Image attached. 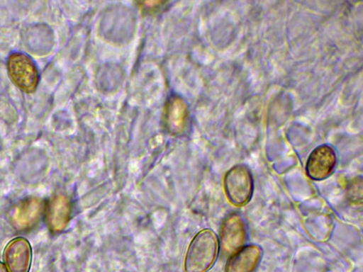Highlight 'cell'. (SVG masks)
I'll return each mask as SVG.
<instances>
[{
  "mask_svg": "<svg viewBox=\"0 0 363 272\" xmlns=\"http://www.w3.org/2000/svg\"><path fill=\"white\" fill-rule=\"evenodd\" d=\"M0 272H5V270L1 264H0Z\"/></svg>",
  "mask_w": 363,
  "mask_h": 272,
  "instance_id": "cell-9",
  "label": "cell"
},
{
  "mask_svg": "<svg viewBox=\"0 0 363 272\" xmlns=\"http://www.w3.org/2000/svg\"><path fill=\"white\" fill-rule=\"evenodd\" d=\"M335 163L336 156L334 149L326 144L318 146L308 158L306 174L313 180H323L332 173Z\"/></svg>",
  "mask_w": 363,
  "mask_h": 272,
  "instance_id": "cell-4",
  "label": "cell"
},
{
  "mask_svg": "<svg viewBox=\"0 0 363 272\" xmlns=\"http://www.w3.org/2000/svg\"><path fill=\"white\" fill-rule=\"evenodd\" d=\"M224 188L232 204L241 206L247 203L253 191V180L249 169L241 164L231 168L225 176Z\"/></svg>",
  "mask_w": 363,
  "mask_h": 272,
  "instance_id": "cell-2",
  "label": "cell"
},
{
  "mask_svg": "<svg viewBox=\"0 0 363 272\" xmlns=\"http://www.w3.org/2000/svg\"><path fill=\"white\" fill-rule=\"evenodd\" d=\"M166 124L172 133L184 131L187 121V108L185 103L179 98L172 99L166 108Z\"/></svg>",
  "mask_w": 363,
  "mask_h": 272,
  "instance_id": "cell-7",
  "label": "cell"
},
{
  "mask_svg": "<svg viewBox=\"0 0 363 272\" xmlns=\"http://www.w3.org/2000/svg\"><path fill=\"white\" fill-rule=\"evenodd\" d=\"M8 67L12 80L22 90L30 93L35 89L38 74L29 57L21 53L12 54L8 61Z\"/></svg>",
  "mask_w": 363,
  "mask_h": 272,
  "instance_id": "cell-3",
  "label": "cell"
},
{
  "mask_svg": "<svg viewBox=\"0 0 363 272\" xmlns=\"http://www.w3.org/2000/svg\"><path fill=\"white\" fill-rule=\"evenodd\" d=\"M261 256L259 246L251 244L242 247L229 259L225 272H254Z\"/></svg>",
  "mask_w": 363,
  "mask_h": 272,
  "instance_id": "cell-6",
  "label": "cell"
},
{
  "mask_svg": "<svg viewBox=\"0 0 363 272\" xmlns=\"http://www.w3.org/2000/svg\"><path fill=\"white\" fill-rule=\"evenodd\" d=\"M362 186L361 180H356L354 182L351 183L349 190V195L352 201H357V199L362 200V188L358 190V188H362Z\"/></svg>",
  "mask_w": 363,
  "mask_h": 272,
  "instance_id": "cell-8",
  "label": "cell"
},
{
  "mask_svg": "<svg viewBox=\"0 0 363 272\" xmlns=\"http://www.w3.org/2000/svg\"><path fill=\"white\" fill-rule=\"evenodd\" d=\"M218 241L216 234L205 229L191 241L184 259L185 272H207L216 261Z\"/></svg>",
  "mask_w": 363,
  "mask_h": 272,
  "instance_id": "cell-1",
  "label": "cell"
},
{
  "mask_svg": "<svg viewBox=\"0 0 363 272\" xmlns=\"http://www.w3.org/2000/svg\"><path fill=\"white\" fill-rule=\"evenodd\" d=\"M246 241V230L243 220L237 214L228 215L223 223L220 242L223 251L235 253Z\"/></svg>",
  "mask_w": 363,
  "mask_h": 272,
  "instance_id": "cell-5",
  "label": "cell"
}]
</instances>
